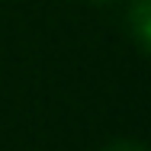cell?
I'll list each match as a JSON object with an SVG mask.
<instances>
[{
	"mask_svg": "<svg viewBox=\"0 0 151 151\" xmlns=\"http://www.w3.org/2000/svg\"><path fill=\"white\" fill-rule=\"evenodd\" d=\"M129 32H132L138 52L151 48V0H132V6H129Z\"/></svg>",
	"mask_w": 151,
	"mask_h": 151,
	"instance_id": "1",
	"label": "cell"
},
{
	"mask_svg": "<svg viewBox=\"0 0 151 151\" xmlns=\"http://www.w3.org/2000/svg\"><path fill=\"white\" fill-rule=\"evenodd\" d=\"M96 3H106V0H96Z\"/></svg>",
	"mask_w": 151,
	"mask_h": 151,
	"instance_id": "3",
	"label": "cell"
},
{
	"mask_svg": "<svg viewBox=\"0 0 151 151\" xmlns=\"http://www.w3.org/2000/svg\"><path fill=\"white\" fill-rule=\"evenodd\" d=\"M106 151H145L138 142H116V145H109Z\"/></svg>",
	"mask_w": 151,
	"mask_h": 151,
	"instance_id": "2",
	"label": "cell"
}]
</instances>
